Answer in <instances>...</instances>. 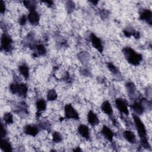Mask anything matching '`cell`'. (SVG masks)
<instances>
[{"label": "cell", "mask_w": 152, "mask_h": 152, "mask_svg": "<svg viewBox=\"0 0 152 152\" xmlns=\"http://www.w3.org/2000/svg\"><path fill=\"white\" fill-rule=\"evenodd\" d=\"M133 119L135 122L138 134L140 137V143L142 147L145 148L150 147L147 138V131L144 124L142 122L139 117L136 115H133Z\"/></svg>", "instance_id": "cell-1"}, {"label": "cell", "mask_w": 152, "mask_h": 152, "mask_svg": "<svg viewBox=\"0 0 152 152\" xmlns=\"http://www.w3.org/2000/svg\"><path fill=\"white\" fill-rule=\"evenodd\" d=\"M122 52L127 61L131 65L135 66L138 65L142 59L141 54L136 52L134 49L129 47L124 48Z\"/></svg>", "instance_id": "cell-2"}, {"label": "cell", "mask_w": 152, "mask_h": 152, "mask_svg": "<svg viewBox=\"0 0 152 152\" xmlns=\"http://www.w3.org/2000/svg\"><path fill=\"white\" fill-rule=\"evenodd\" d=\"M10 89L12 93L17 94L20 97H25L28 91V87L25 84H11Z\"/></svg>", "instance_id": "cell-3"}, {"label": "cell", "mask_w": 152, "mask_h": 152, "mask_svg": "<svg viewBox=\"0 0 152 152\" xmlns=\"http://www.w3.org/2000/svg\"><path fill=\"white\" fill-rule=\"evenodd\" d=\"M12 40L7 34L4 33L1 36V48L5 52H10L12 49Z\"/></svg>", "instance_id": "cell-4"}, {"label": "cell", "mask_w": 152, "mask_h": 152, "mask_svg": "<svg viewBox=\"0 0 152 152\" xmlns=\"http://www.w3.org/2000/svg\"><path fill=\"white\" fill-rule=\"evenodd\" d=\"M65 112V117L67 119H78L79 115L77 110L73 107V106L68 104H66L64 108Z\"/></svg>", "instance_id": "cell-5"}, {"label": "cell", "mask_w": 152, "mask_h": 152, "mask_svg": "<svg viewBox=\"0 0 152 152\" xmlns=\"http://www.w3.org/2000/svg\"><path fill=\"white\" fill-rule=\"evenodd\" d=\"M90 38L92 46L94 48H96L99 52L102 53L103 50V48L100 39L97 36H96L94 33H91Z\"/></svg>", "instance_id": "cell-6"}, {"label": "cell", "mask_w": 152, "mask_h": 152, "mask_svg": "<svg viewBox=\"0 0 152 152\" xmlns=\"http://www.w3.org/2000/svg\"><path fill=\"white\" fill-rule=\"evenodd\" d=\"M115 104L117 109L122 113L128 115L129 113L127 103L124 99L118 98L115 100Z\"/></svg>", "instance_id": "cell-7"}, {"label": "cell", "mask_w": 152, "mask_h": 152, "mask_svg": "<svg viewBox=\"0 0 152 152\" xmlns=\"http://www.w3.org/2000/svg\"><path fill=\"white\" fill-rule=\"evenodd\" d=\"M140 18L144 20L150 24H151L152 21V12L149 10H142L140 13Z\"/></svg>", "instance_id": "cell-8"}, {"label": "cell", "mask_w": 152, "mask_h": 152, "mask_svg": "<svg viewBox=\"0 0 152 152\" xmlns=\"http://www.w3.org/2000/svg\"><path fill=\"white\" fill-rule=\"evenodd\" d=\"M27 19L31 24L37 25L39 22L40 16L35 10H31L27 16Z\"/></svg>", "instance_id": "cell-9"}, {"label": "cell", "mask_w": 152, "mask_h": 152, "mask_svg": "<svg viewBox=\"0 0 152 152\" xmlns=\"http://www.w3.org/2000/svg\"><path fill=\"white\" fill-rule=\"evenodd\" d=\"M88 122L92 126L97 125L99 123V119L97 116L91 110L89 111L87 115Z\"/></svg>", "instance_id": "cell-10"}, {"label": "cell", "mask_w": 152, "mask_h": 152, "mask_svg": "<svg viewBox=\"0 0 152 152\" xmlns=\"http://www.w3.org/2000/svg\"><path fill=\"white\" fill-rule=\"evenodd\" d=\"M78 133L81 136L83 137L88 139L90 137V134H89V129L87 125H80L78 128Z\"/></svg>", "instance_id": "cell-11"}, {"label": "cell", "mask_w": 152, "mask_h": 152, "mask_svg": "<svg viewBox=\"0 0 152 152\" xmlns=\"http://www.w3.org/2000/svg\"><path fill=\"white\" fill-rule=\"evenodd\" d=\"M102 134L109 141H112L113 137V132L107 126L104 125L102 129Z\"/></svg>", "instance_id": "cell-12"}, {"label": "cell", "mask_w": 152, "mask_h": 152, "mask_svg": "<svg viewBox=\"0 0 152 152\" xmlns=\"http://www.w3.org/2000/svg\"><path fill=\"white\" fill-rule=\"evenodd\" d=\"M38 131H39L37 128L34 125L33 126V125H28L26 126L24 128V132L26 134L33 136V137L36 136L37 134Z\"/></svg>", "instance_id": "cell-13"}, {"label": "cell", "mask_w": 152, "mask_h": 152, "mask_svg": "<svg viewBox=\"0 0 152 152\" xmlns=\"http://www.w3.org/2000/svg\"><path fill=\"white\" fill-rule=\"evenodd\" d=\"M101 109L104 113L108 115H112L113 113L112 107L110 103L108 101H104V102H103L101 106Z\"/></svg>", "instance_id": "cell-14"}, {"label": "cell", "mask_w": 152, "mask_h": 152, "mask_svg": "<svg viewBox=\"0 0 152 152\" xmlns=\"http://www.w3.org/2000/svg\"><path fill=\"white\" fill-rule=\"evenodd\" d=\"M132 110L138 115H141L144 112V107L141 103L135 102L131 106Z\"/></svg>", "instance_id": "cell-15"}, {"label": "cell", "mask_w": 152, "mask_h": 152, "mask_svg": "<svg viewBox=\"0 0 152 152\" xmlns=\"http://www.w3.org/2000/svg\"><path fill=\"white\" fill-rule=\"evenodd\" d=\"M123 135L124 138L130 143L134 144L135 142V141H136L135 135L132 132L130 131H125Z\"/></svg>", "instance_id": "cell-16"}, {"label": "cell", "mask_w": 152, "mask_h": 152, "mask_svg": "<svg viewBox=\"0 0 152 152\" xmlns=\"http://www.w3.org/2000/svg\"><path fill=\"white\" fill-rule=\"evenodd\" d=\"M1 148L4 151H12V146L10 142L5 139L1 138L0 143Z\"/></svg>", "instance_id": "cell-17"}, {"label": "cell", "mask_w": 152, "mask_h": 152, "mask_svg": "<svg viewBox=\"0 0 152 152\" xmlns=\"http://www.w3.org/2000/svg\"><path fill=\"white\" fill-rule=\"evenodd\" d=\"M18 70L20 73L25 78H28L29 77V69L27 65L23 64L19 66Z\"/></svg>", "instance_id": "cell-18"}, {"label": "cell", "mask_w": 152, "mask_h": 152, "mask_svg": "<svg viewBox=\"0 0 152 152\" xmlns=\"http://www.w3.org/2000/svg\"><path fill=\"white\" fill-rule=\"evenodd\" d=\"M36 107L38 111H43L46 107V103L43 99H39L36 102Z\"/></svg>", "instance_id": "cell-19"}, {"label": "cell", "mask_w": 152, "mask_h": 152, "mask_svg": "<svg viewBox=\"0 0 152 152\" xmlns=\"http://www.w3.org/2000/svg\"><path fill=\"white\" fill-rule=\"evenodd\" d=\"M57 98V94L56 91L53 89H51L49 90L47 94V99L49 101H53L55 100Z\"/></svg>", "instance_id": "cell-20"}, {"label": "cell", "mask_w": 152, "mask_h": 152, "mask_svg": "<svg viewBox=\"0 0 152 152\" xmlns=\"http://www.w3.org/2000/svg\"><path fill=\"white\" fill-rule=\"evenodd\" d=\"M4 121L7 124H10L13 122V117L11 113H5L4 115Z\"/></svg>", "instance_id": "cell-21"}, {"label": "cell", "mask_w": 152, "mask_h": 152, "mask_svg": "<svg viewBox=\"0 0 152 152\" xmlns=\"http://www.w3.org/2000/svg\"><path fill=\"white\" fill-rule=\"evenodd\" d=\"M52 140L53 141L56 143L61 142L62 141V136L61 134L56 131L54 132L52 134Z\"/></svg>", "instance_id": "cell-22"}, {"label": "cell", "mask_w": 152, "mask_h": 152, "mask_svg": "<svg viewBox=\"0 0 152 152\" xmlns=\"http://www.w3.org/2000/svg\"><path fill=\"white\" fill-rule=\"evenodd\" d=\"M36 49L37 50V53L39 55H44L46 54V48H45V46L42 45V44H39L38 45L36 46Z\"/></svg>", "instance_id": "cell-23"}, {"label": "cell", "mask_w": 152, "mask_h": 152, "mask_svg": "<svg viewBox=\"0 0 152 152\" xmlns=\"http://www.w3.org/2000/svg\"><path fill=\"white\" fill-rule=\"evenodd\" d=\"M24 5L29 10V11L35 10V4L33 1H23Z\"/></svg>", "instance_id": "cell-24"}, {"label": "cell", "mask_w": 152, "mask_h": 152, "mask_svg": "<svg viewBox=\"0 0 152 152\" xmlns=\"http://www.w3.org/2000/svg\"><path fill=\"white\" fill-rule=\"evenodd\" d=\"M107 68H109V69L114 74H116L118 73V68L112 64L111 63H107Z\"/></svg>", "instance_id": "cell-25"}, {"label": "cell", "mask_w": 152, "mask_h": 152, "mask_svg": "<svg viewBox=\"0 0 152 152\" xmlns=\"http://www.w3.org/2000/svg\"><path fill=\"white\" fill-rule=\"evenodd\" d=\"M126 87L127 88V90H128V91L130 93H133L135 89V85L132 83H127L126 84Z\"/></svg>", "instance_id": "cell-26"}, {"label": "cell", "mask_w": 152, "mask_h": 152, "mask_svg": "<svg viewBox=\"0 0 152 152\" xmlns=\"http://www.w3.org/2000/svg\"><path fill=\"white\" fill-rule=\"evenodd\" d=\"M66 7H67V10L68 11H72L74 7H75V5H74V4L72 2H68V4L66 5Z\"/></svg>", "instance_id": "cell-27"}, {"label": "cell", "mask_w": 152, "mask_h": 152, "mask_svg": "<svg viewBox=\"0 0 152 152\" xmlns=\"http://www.w3.org/2000/svg\"><path fill=\"white\" fill-rule=\"evenodd\" d=\"M6 134H7V132H6V130L5 129V127L3 125V124H1V138L5 137V136L6 135Z\"/></svg>", "instance_id": "cell-28"}, {"label": "cell", "mask_w": 152, "mask_h": 152, "mask_svg": "<svg viewBox=\"0 0 152 152\" xmlns=\"http://www.w3.org/2000/svg\"><path fill=\"white\" fill-rule=\"evenodd\" d=\"M1 12L2 14L5 12V3L3 1H1Z\"/></svg>", "instance_id": "cell-29"}, {"label": "cell", "mask_w": 152, "mask_h": 152, "mask_svg": "<svg viewBox=\"0 0 152 152\" xmlns=\"http://www.w3.org/2000/svg\"><path fill=\"white\" fill-rule=\"evenodd\" d=\"M26 20H27V18L26 17L25 15H23L21 17V18L20 19V24L21 25H24L25 24L26 22Z\"/></svg>", "instance_id": "cell-30"}, {"label": "cell", "mask_w": 152, "mask_h": 152, "mask_svg": "<svg viewBox=\"0 0 152 152\" xmlns=\"http://www.w3.org/2000/svg\"><path fill=\"white\" fill-rule=\"evenodd\" d=\"M43 2L46 3V4H48V5H49V6L52 5V4H53V2L51 1H43Z\"/></svg>", "instance_id": "cell-31"}, {"label": "cell", "mask_w": 152, "mask_h": 152, "mask_svg": "<svg viewBox=\"0 0 152 152\" xmlns=\"http://www.w3.org/2000/svg\"><path fill=\"white\" fill-rule=\"evenodd\" d=\"M74 151H81V149H80V148H78V147L77 148H75Z\"/></svg>", "instance_id": "cell-32"}]
</instances>
